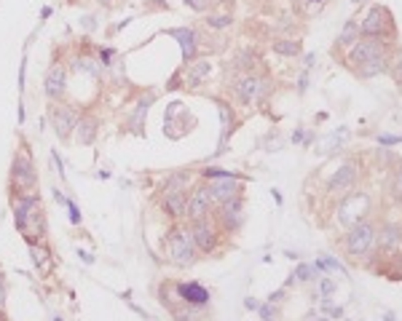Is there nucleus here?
I'll return each mask as SVG.
<instances>
[{
  "label": "nucleus",
  "mask_w": 402,
  "mask_h": 321,
  "mask_svg": "<svg viewBox=\"0 0 402 321\" xmlns=\"http://www.w3.org/2000/svg\"><path fill=\"white\" fill-rule=\"evenodd\" d=\"M164 209L175 217V220H182L185 217V206H188V190H175V193H164Z\"/></svg>",
  "instance_id": "18"
},
{
  "label": "nucleus",
  "mask_w": 402,
  "mask_h": 321,
  "mask_svg": "<svg viewBox=\"0 0 402 321\" xmlns=\"http://www.w3.org/2000/svg\"><path fill=\"white\" fill-rule=\"evenodd\" d=\"M0 302H3V284H0Z\"/></svg>",
  "instance_id": "37"
},
{
  "label": "nucleus",
  "mask_w": 402,
  "mask_h": 321,
  "mask_svg": "<svg viewBox=\"0 0 402 321\" xmlns=\"http://www.w3.org/2000/svg\"><path fill=\"white\" fill-rule=\"evenodd\" d=\"M319 292H322V298L327 300L335 292V281H330V278H322V281H319Z\"/></svg>",
  "instance_id": "31"
},
{
  "label": "nucleus",
  "mask_w": 402,
  "mask_h": 321,
  "mask_svg": "<svg viewBox=\"0 0 402 321\" xmlns=\"http://www.w3.org/2000/svg\"><path fill=\"white\" fill-rule=\"evenodd\" d=\"M164 252H167L169 263H175L180 268H188L196 263V244H193V236H190V228H182V225H175L172 231L167 233V241H164Z\"/></svg>",
  "instance_id": "2"
},
{
  "label": "nucleus",
  "mask_w": 402,
  "mask_h": 321,
  "mask_svg": "<svg viewBox=\"0 0 402 321\" xmlns=\"http://www.w3.org/2000/svg\"><path fill=\"white\" fill-rule=\"evenodd\" d=\"M172 35L182 43V56H185V59H193L196 51H199V46H196V33L188 30V27H182V30H172Z\"/></svg>",
  "instance_id": "23"
},
{
  "label": "nucleus",
  "mask_w": 402,
  "mask_h": 321,
  "mask_svg": "<svg viewBox=\"0 0 402 321\" xmlns=\"http://www.w3.org/2000/svg\"><path fill=\"white\" fill-rule=\"evenodd\" d=\"M177 295L185 305H193V308H201L210 302V292L201 284H177Z\"/></svg>",
  "instance_id": "17"
},
{
  "label": "nucleus",
  "mask_w": 402,
  "mask_h": 321,
  "mask_svg": "<svg viewBox=\"0 0 402 321\" xmlns=\"http://www.w3.org/2000/svg\"><path fill=\"white\" fill-rule=\"evenodd\" d=\"M260 313H263V319H266V321H271V316H274V308H271V305H263V308H260Z\"/></svg>",
  "instance_id": "34"
},
{
  "label": "nucleus",
  "mask_w": 402,
  "mask_h": 321,
  "mask_svg": "<svg viewBox=\"0 0 402 321\" xmlns=\"http://www.w3.org/2000/svg\"><path fill=\"white\" fill-rule=\"evenodd\" d=\"M368 211H370L368 193H349L346 199L338 204V222L344 228H354L357 222L365 220Z\"/></svg>",
  "instance_id": "7"
},
{
  "label": "nucleus",
  "mask_w": 402,
  "mask_h": 321,
  "mask_svg": "<svg viewBox=\"0 0 402 321\" xmlns=\"http://www.w3.org/2000/svg\"><path fill=\"white\" fill-rule=\"evenodd\" d=\"M215 199L210 193V185H199L188 193V206H185V217L188 222H199V220H210L215 214Z\"/></svg>",
  "instance_id": "8"
},
{
  "label": "nucleus",
  "mask_w": 402,
  "mask_h": 321,
  "mask_svg": "<svg viewBox=\"0 0 402 321\" xmlns=\"http://www.w3.org/2000/svg\"><path fill=\"white\" fill-rule=\"evenodd\" d=\"M389 73H394V78H397V80L402 83V48L397 51V54H394V59H391V70H389Z\"/></svg>",
  "instance_id": "30"
},
{
  "label": "nucleus",
  "mask_w": 402,
  "mask_h": 321,
  "mask_svg": "<svg viewBox=\"0 0 402 321\" xmlns=\"http://www.w3.org/2000/svg\"><path fill=\"white\" fill-rule=\"evenodd\" d=\"M274 51L279 56H298L301 54V43L298 41H290V38H279V41H274Z\"/></svg>",
  "instance_id": "26"
},
{
  "label": "nucleus",
  "mask_w": 402,
  "mask_h": 321,
  "mask_svg": "<svg viewBox=\"0 0 402 321\" xmlns=\"http://www.w3.org/2000/svg\"><path fill=\"white\" fill-rule=\"evenodd\" d=\"M11 206H14V220H16V228L22 231L24 238H27L30 244L43 241L46 217H43V209H41V196H38V193H22V196H14Z\"/></svg>",
  "instance_id": "1"
},
{
  "label": "nucleus",
  "mask_w": 402,
  "mask_h": 321,
  "mask_svg": "<svg viewBox=\"0 0 402 321\" xmlns=\"http://www.w3.org/2000/svg\"><path fill=\"white\" fill-rule=\"evenodd\" d=\"M97 126H100V121L94 118V115H81L78 121V142L81 144H91L94 142V137H97Z\"/></svg>",
  "instance_id": "22"
},
{
  "label": "nucleus",
  "mask_w": 402,
  "mask_h": 321,
  "mask_svg": "<svg viewBox=\"0 0 402 321\" xmlns=\"http://www.w3.org/2000/svg\"><path fill=\"white\" fill-rule=\"evenodd\" d=\"M212 73V65L210 62H193V65L185 67V86H201L207 78Z\"/></svg>",
  "instance_id": "21"
},
{
  "label": "nucleus",
  "mask_w": 402,
  "mask_h": 321,
  "mask_svg": "<svg viewBox=\"0 0 402 321\" xmlns=\"http://www.w3.org/2000/svg\"><path fill=\"white\" fill-rule=\"evenodd\" d=\"M97 3H102V6H113L115 0H97Z\"/></svg>",
  "instance_id": "36"
},
{
  "label": "nucleus",
  "mask_w": 402,
  "mask_h": 321,
  "mask_svg": "<svg viewBox=\"0 0 402 321\" xmlns=\"http://www.w3.org/2000/svg\"><path fill=\"white\" fill-rule=\"evenodd\" d=\"M319 321H330V319H319Z\"/></svg>",
  "instance_id": "40"
},
{
  "label": "nucleus",
  "mask_w": 402,
  "mask_h": 321,
  "mask_svg": "<svg viewBox=\"0 0 402 321\" xmlns=\"http://www.w3.org/2000/svg\"><path fill=\"white\" fill-rule=\"evenodd\" d=\"M311 3H322V0H311Z\"/></svg>",
  "instance_id": "39"
},
{
  "label": "nucleus",
  "mask_w": 402,
  "mask_h": 321,
  "mask_svg": "<svg viewBox=\"0 0 402 321\" xmlns=\"http://www.w3.org/2000/svg\"><path fill=\"white\" fill-rule=\"evenodd\" d=\"M324 308H327V313H330L333 319H341V316H344V310H341V308H335V305H327V302H324Z\"/></svg>",
  "instance_id": "33"
},
{
  "label": "nucleus",
  "mask_w": 402,
  "mask_h": 321,
  "mask_svg": "<svg viewBox=\"0 0 402 321\" xmlns=\"http://www.w3.org/2000/svg\"><path fill=\"white\" fill-rule=\"evenodd\" d=\"M359 30L362 35H370V38H394V16L386 6H373L365 19L359 22Z\"/></svg>",
  "instance_id": "5"
},
{
  "label": "nucleus",
  "mask_w": 402,
  "mask_h": 321,
  "mask_svg": "<svg viewBox=\"0 0 402 321\" xmlns=\"http://www.w3.org/2000/svg\"><path fill=\"white\" fill-rule=\"evenodd\" d=\"M359 35H362L359 19H349V22L344 24V30H341V35H338V41H335V48H338V51H349V48L359 41Z\"/></svg>",
  "instance_id": "19"
},
{
  "label": "nucleus",
  "mask_w": 402,
  "mask_h": 321,
  "mask_svg": "<svg viewBox=\"0 0 402 321\" xmlns=\"http://www.w3.org/2000/svg\"><path fill=\"white\" fill-rule=\"evenodd\" d=\"M11 185H14V196H22V193H35L38 188V174H35V167L30 161V155L19 150L14 155V164H11Z\"/></svg>",
  "instance_id": "6"
},
{
  "label": "nucleus",
  "mask_w": 402,
  "mask_h": 321,
  "mask_svg": "<svg viewBox=\"0 0 402 321\" xmlns=\"http://www.w3.org/2000/svg\"><path fill=\"white\" fill-rule=\"evenodd\" d=\"M215 217H217L220 231H225V233L239 231V225L244 222V201H242V196L225 201V204H217V214H215Z\"/></svg>",
  "instance_id": "12"
},
{
  "label": "nucleus",
  "mask_w": 402,
  "mask_h": 321,
  "mask_svg": "<svg viewBox=\"0 0 402 321\" xmlns=\"http://www.w3.org/2000/svg\"><path fill=\"white\" fill-rule=\"evenodd\" d=\"M351 3H365V0H351Z\"/></svg>",
  "instance_id": "38"
},
{
  "label": "nucleus",
  "mask_w": 402,
  "mask_h": 321,
  "mask_svg": "<svg viewBox=\"0 0 402 321\" xmlns=\"http://www.w3.org/2000/svg\"><path fill=\"white\" fill-rule=\"evenodd\" d=\"M391 70V59L389 56H378V59H370L365 65L354 67V73L359 78H376V75H383V73H389Z\"/></svg>",
  "instance_id": "20"
},
{
  "label": "nucleus",
  "mask_w": 402,
  "mask_h": 321,
  "mask_svg": "<svg viewBox=\"0 0 402 321\" xmlns=\"http://www.w3.org/2000/svg\"><path fill=\"white\" fill-rule=\"evenodd\" d=\"M357 174H359L357 164H354V161H346V164H344V167H338V172H335L333 177H330V182H327V190H330V193H344V190L354 188Z\"/></svg>",
  "instance_id": "14"
},
{
  "label": "nucleus",
  "mask_w": 402,
  "mask_h": 321,
  "mask_svg": "<svg viewBox=\"0 0 402 321\" xmlns=\"http://www.w3.org/2000/svg\"><path fill=\"white\" fill-rule=\"evenodd\" d=\"M207 185H210V193H212L215 204H225V201L242 196V182H239V177L231 174V172L223 174V177L207 179Z\"/></svg>",
  "instance_id": "13"
},
{
  "label": "nucleus",
  "mask_w": 402,
  "mask_h": 321,
  "mask_svg": "<svg viewBox=\"0 0 402 321\" xmlns=\"http://www.w3.org/2000/svg\"><path fill=\"white\" fill-rule=\"evenodd\" d=\"M30 255H33V263L38 270H48L51 268V252H48V246L46 244H30Z\"/></svg>",
  "instance_id": "24"
},
{
  "label": "nucleus",
  "mask_w": 402,
  "mask_h": 321,
  "mask_svg": "<svg viewBox=\"0 0 402 321\" xmlns=\"http://www.w3.org/2000/svg\"><path fill=\"white\" fill-rule=\"evenodd\" d=\"M244 305H247V308H249V310H260V302H257V300H252V298L247 300Z\"/></svg>",
  "instance_id": "35"
},
{
  "label": "nucleus",
  "mask_w": 402,
  "mask_h": 321,
  "mask_svg": "<svg viewBox=\"0 0 402 321\" xmlns=\"http://www.w3.org/2000/svg\"><path fill=\"white\" fill-rule=\"evenodd\" d=\"M190 172H175L172 177L164 182V193H175V190H188Z\"/></svg>",
  "instance_id": "25"
},
{
  "label": "nucleus",
  "mask_w": 402,
  "mask_h": 321,
  "mask_svg": "<svg viewBox=\"0 0 402 321\" xmlns=\"http://www.w3.org/2000/svg\"><path fill=\"white\" fill-rule=\"evenodd\" d=\"M188 9H193V11H199V14H204V11H212V9H217V3L220 0H182Z\"/></svg>",
  "instance_id": "27"
},
{
  "label": "nucleus",
  "mask_w": 402,
  "mask_h": 321,
  "mask_svg": "<svg viewBox=\"0 0 402 321\" xmlns=\"http://www.w3.org/2000/svg\"><path fill=\"white\" fill-rule=\"evenodd\" d=\"M376 236H378V228L373 222L362 220L357 222L354 228H349V233L344 236V249H346L349 257H362L368 255L373 244H376Z\"/></svg>",
  "instance_id": "4"
},
{
  "label": "nucleus",
  "mask_w": 402,
  "mask_h": 321,
  "mask_svg": "<svg viewBox=\"0 0 402 321\" xmlns=\"http://www.w3.org/2000/svg\"><path fill=\"white\" fill-rule=\"evenodd\" d=\"M378 56H389V41L386 38H370V35H359V41L346 51L349 67L365 65L370 59H378Z\"/></svg>",
  "instance_id": "3"
},
{
  "label": "nucleus",
  "mask_w": 402,
  "mask_h": 321,
  "mask_svg": "<svg viewBox=\"0 0 402 321\" xmlns=\"http://www.w3.org/2000/svg\"><path fill=\"white\" fill-rule=\"evenodd\" d=\"M268 80L263 78L252 75V73H247V75L236 78L234 80V94L239 97V102H244V105H257V102H263L268 97Z\"/></svg>",
  "instance_id": "9"
},
{
  "label": "nucleus",
  "mask_w": 402,
  "mask_h": 321,
  "mask_svg": "<svg viewBox=\"0 0 402 321\" xmlns=\"http://www.w3.org/2000/svg\"><path fill=\"white\" fill-rule=\"evenodd\" d=\"M51 123H54V132L59 140H67L70 134H73V129H78V107L76 105H65V102H54L51 105Z\"/></svg>",
  "instance_id": "10"
},
{
  "label": "nucleus",
  "mask_w": 402,
  "mask_h": 321,
  "mask_svg": "<svg viewBox=\"0 0 402 321\" xmlns=\"http://www.w3.org/2000/svg\"><path fill=\"white\" fill-rule=\"evenodd\" d=\"M190 236H193V244L199 252L210 255L217 249V241H220V228L212 225L210 220H199V222H190Z\"/></svg>",
  "instance_id": "11"
},
{
  "label": "nucleus",
  "mask_w": 402,
  "mask_h": 321,
  "mask_svg": "<svg viewBox=\"0 0 402 321\" xmlns=\"http://www.w3.org/2000/svg\"><path fill=\"white\" fill-rule=\"evenodd\" d=\"M376 241H378L381 252H400L402 249V225H397V222L381 225Z\"/></svg>",
  "instance_id": "16"
},
{
  "label": "nucleus",
  "mask_w": 402,
  "mask_h": 321,
  "mask_svg": "<svg viewBox=\"0 0 402 321\" xmlns=\"http://www.w3.org/2000/svg\"><path fill=\"white\" fill-rule=\"evenodd\" d=\"M231 22H234V19H231L228 14H225V16H210V19H207V27H212V30H223V27H231Z\"/></svg>",
  "instance_id": "28"
},
{
  "label": "nucleus",
  "mask_w": 402,
  "mask_h": 321,
  "mask_svg": "<svg viewBox=\"0 0 402 321\" xmlns=\"http://www.w3.org/2000/svg\"><path fill=\"white\" fill-rule=\"evenodd\" d=\"M314 273H316V268H314V265H298V270H295V276H292V278H298V281H303V284H306V281H311Z\"/></svg>",
  "instance_id": "29"
},
{
  "label": "nucleus",
  "mask_w": 402,
  "mask_h": 321,
  "mask_svg": "<svg viewBox=\"0 0 402 321\" xmlns=\"http://www.w3.org/2000/svg\"><path fill=\"white\" fill-rule=\"evenodd\" d=\"M391 190H394L397 199H402V167L397 169V174H394V185H391Z\"/></svg>",
  "instance_id": "32"
},
{
  "label": "nucleus",
  "mask_w": 402,
  "mask_h": 321,
  "mask_svg": "<svg viewBox=\"0 0 402 321\" xmlns=\"http://www.w3.org/2000/svg\"><path fill=\"white\" fill-rule=\"evenodd\" d=\"M65 86H67V70L65 65H54L48 73H46V97L48 100L59 102L65 97Z\"/></svg>",
  "instance_id": "15"
}]
</instances>
